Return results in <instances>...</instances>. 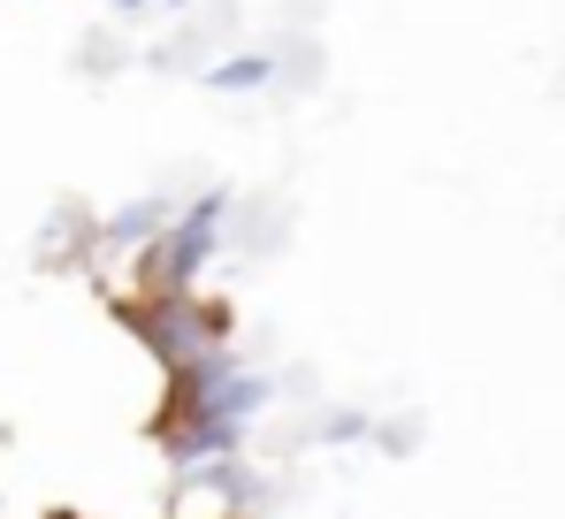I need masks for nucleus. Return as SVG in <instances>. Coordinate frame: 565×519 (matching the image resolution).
<instances>
[{
    "mask_svg": "<svg viewBox=\"0 0 565 519\" xmlns=\"http://www.w3.org/2000/svg\"><path fill=\"white\" fill-rule=\"evenodd\" d=\"M122 321L138 329V345L153 351L169 374H184L191 359L230 345V314L222 306H199L191 290H138V306H122Z\"/></svg>",
    "mask_w": 565,
    "mask_h": 519,
    "instance_id": "f03ea898",
    "label": "nucleus"
},
{
    "mask_svg": "<svg viewBox=\"0 0 565 519\" xmlns=\"http://www.w3.org/2000/svg\"><path fill=\"white\" fill-rule=\"evenodd\" d=\"M360 435H375V421H367V413H329V421L313 428V443H360Z\"/></svg>",
    "mask_w": 565,
    "mask_h": 519,
    "instance_id": "423d86ee",
    "label": "nucleus"
},
{
    "mask_svg": "<svg viewBox=\"0 0 565 519\" xmlns=\"http://www.w3.org/2000/svg\"><path fill=\"white\" fill-rule=\"evenodd\" d=\"M169 222H177V206H169V199H130V206H115V214L99 222V237H107V245H130V253H146V245H153Z\"/></svg>",
    "mask_w": 565,
    "mask_h": 519,
    "instance_id": "20e7f679",
    "label": "nucleus"
},
{
    "mask_svg": "<svg viewBox=\"0 0 565 519\" xmlns=\"http://www.w3.org/2000/svg\"><path fill=\"white\" fill-rule=\"evenodd\" d=\"M222 214H230V191H199L191 206H177V222L138 253V290H191L222 245Z\"/></svg>",
    "mask_w": 565,
    "mask_h": 519,
    "instance_id": "7ed1b4c3",
    "label": "nucleus"
},
{
    "mask_svg": "<svg viewBox=\"0 0 565 519\" xmlns=\"http://www.w3.org/2000/svg\"><path fill=\"white\" fill-rule=\"evenodd\" d=\"M276 85V54L268 46H245V54H222L206 70V92H268Z\"/></svg>",
    "mask_w": 565,
    "mask_h": 519,
    "instance_id": "39448f33",
    "label": "nucleus"
},
{
    "mask_svg": "<svg viewBox=\"0 0 565 519\" xmlns=\"http://www.w3.org/2000/svg\"><path fill=\"white\" fill-rule=\"evenodd\" d=\"M276 382L253 374L230 345H214L206 359H191L184 374H169V413H191V421H230V428H253L268 413Z\"/></svg>",
    "mask_w": 565,
    "mask_h": 519,
    "instance_id": "f257e3e1",
    "label": "nucleus"
},
{
    "mask_svg": "<svg viewBox=\"0 0 565 519\" xmlns=\"http://www.w3.org/2000/svg\"><path fill=\"white\" fill-rule=\"evenodd\" d=\"M115 8H146V0H115Z\"/></svg>",
    "mask_w": 565,
    "mask_h": 519,
    "instance_id": "0eeeda50",
    "label": "nucleus"
}]
</instances>
